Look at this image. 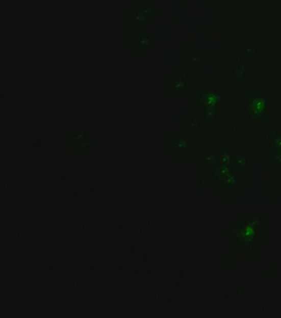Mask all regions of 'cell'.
<instances>
[{
    "mask_svg": "<svg viewBox=\"0 0 281 318\" xmlns=\"http://www.w3.org/2000/svg\"><path fill=\"white\" fill-rule=\"evenodd\" d=\"M131 45L138 52H144L154 47V38L149 33L132 32L129 36Z\"/></svg>",
    "mask_w": 281,
    "mask_h": 318,
    "instance_id": "obj_2",
    "label": "cell"
},
{
    "mask_svg": "<svg viewBox=\"0 0 281 318\" xmlns=\"http://www.w3.org/2000/svg\"><path fill=\"white\" fill-rule=\"evenodd\" d=\"M154 16L155 10L151 8L140 9L130 17V28L133 30H137L140 28H145L154 18Z\"/></svg>",
    "mask_w": 281,
    "mask_h": 318,
    "instance_id": "obj_1",
    "label": "cell"
},
{
    "mask_svg": "<svg viewBox=\"0 0 281 318\" xmlns=\"http://www.w3.org/2000/svg\"><path fill=\"white\" fill-rule=\"evenodd\" d=\"M168 146L174 155H180L187 149V142L182 138H172L168 140Z\"/></svg>",
    "mask_w": 281,
    "mask_h": 318,
    "instance_id": "obj_4",
    "label": "cell"
},
{
    "mask_svg": "<svg viewBox=\"0 0 281 318\" xmlns=\"http://www.w3.org/2000/svg\"><path fill=\"white\" fill-rule=\"evenodd\" d=\"M166 87L169 89L171 92L177 93L182 92L184 90L185 83L184 80L182 78L172 77L166 80Z\"/></svg>",
    "mask_w": 281,
    "mask_h": 318,
    "instance_id": "obj_5",
    "label": "cell"
},
{
    "mask_svg": "<svg viewBox=\"0 0 281 318\" xmlns=\"http://www.w3.org/2000/svg\"><path fill=\"white\" fill-rule=\"evenodd\" d=\"M71 147L76 151H86L91 147V142L84 132L74 134L69 142Z\"/></svg>",
    "mask_w": 281,
    "mask_h": 318,
    "instance_id": "obj_3",
    "label": "cell"
}]
</instances>
